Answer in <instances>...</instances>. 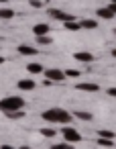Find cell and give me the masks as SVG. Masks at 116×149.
Returning a JSON list of instances; mask_svg holds the SVG:
<instances>
[{
    "instance_id": "obj_9",
    "label": "cell",
    "mask_w": 116,
    "mask_h": 149,
    "mask_svg": "<svg viewBox=\"0 0 116 149\" xmlns=\"http://www.w3.org/2000/svg\"><path fill=\"white\" fill-rule=\"evenodd\" d=\"M96 17L102 19V21H112L116 15L110 10V6H106V8H98V10H96Z\"/></svg>"
},
{
    "instance_id": "obj_21",
    "label": "cell",
    "mask_w": 116,
    "mask_h": 149,
    "mask_svg": "<svg viewBox=\"0 0 116 149\" xmlns=\"http://www.w3.org/2000/svg\"><path fill=\"white\" fill-rule=\"evenodd\" d=\"M98 145H102V147H112V145H114V139H106V137H98Z\"/></svg>"
},
{
    "instance_id": "obj_29",
    "label": "cell",
    "mask_w": 116,
    "mask_h": 149,
    "mask_svg": "<svg viewBox=\"0 0 116 149\" xmlns=\"http://www.w3.org/2000/svg\"><path fill=\"white\" fill-rule=\"evenodd\" d=\"M108 2H116V0H108Z\"/></svg>"
},
{
    "instance_id": "obj_6",
    "label": "cell",
    "mask_w": 116,
    "mask_h": 149,
    "mask_svg": "<svg viewBox=\"0 0 116 149\" xmlns=\"http://www.w3.org/2000/svg\"><path fill=\"white\" fill-rule=\"evenodd\" d=\"M35 80H31V78H23V80H19L17 82V88L19 90H23V92H31V90H35Z\"/></svg>"
},
{
    "instance_id": "obj_20",
    "label": "cell",
    "mask_w": 116,
    "mask_h": 149,
    "mask_svg": "<svg viewBox=\"0 0 116 149\" xmlns=\"http://www.w3.org/2000/svg\"><path fill=\"white\" fill-rule=\"evenodd\" d=\"M98 137H106V139H116V133H114V131H108V129H100V131H98Z\"/></svg>"
},
{
    "instance_id": "obj_8",
    "label": "cell",
    "mask_w": 116,
    "mask_h": 149,
    "mask_svg": "<svg viewBox=\"0 0 116 149\" xmlns=\"http://www.w3.org/2000/svg\"><path fill=\"white\" fill-rule=\"evenodd\" d=\"M75 90H79V92H98L100 86L94 84V82H84V84H75Z\"/></svg>"
},
{
    "instance_id": "obj_12",
    "label": "cell",
    "mask_w": 116,
    "mask_h": 149,
    "mask_svg": "<svg viewBox=\"0 0 116 149\" xmlns=\"http://www.w3.org/2000/svg\"><path fill=\"white\" fill-rule=\"evenodd\" d=\"M79 25H81V29H86V31H94V29L98 27V21H96V19H79Z\"/></svg>"
},
{
    "instance_id": "obj_5",
    "label": "cell",
    "mask_w": 116,
    "mask_h": 149,
    "mask_svg": "<svg viewBox=\"0 0 116 149\" xmlns=\"http://www.w3.org/2000/svg\"><path fill=\"white\" fill-rule=\"evenodd\" d=\"M43 74H45V78L53 80L55 84H59V82H63V80H65V72H63V70H59V68H49V70H45Z\"/></svg>"
},
{
    "instance_id": "obj_24",
    "label": "cell",
    "mask_w": 116,
    "mask_h": 149,
    "mask_svg": "<svg viewBox=\"0 0 116 149\" xmlns=\"http://www.w3.org/2000/svg\"><path fill=\"white\" fill-rule=\"evenodd\" d=\"M108 96H112V98H116V88H108Z\"/></svg>"
},
{
    "instance_id": "obj_1",
    "label": "cell",
    "mask_w": 116,
    "mask_h": 149,
    "mask_svg": "<svg viewBox=\"0 0 116 149\" xmlns=\"http://www.w3.org/2000/svg\"><path fill=\"white\" fill-rule=\"evenodd\" d=\"M41 118L51 125H69L73 120V112H67L65 108H47L43 110Z\"/></svg>"
},
{
    "instance_id": "obj_26",
    "label": "cell",
    "mask_w": 116,
    "mask_h": 149,
    "mask_svg": "<svg viewBox=\"0 0 116 149\" xmlns=\"http://www.w3.org/2000/svg\"><path fill=\"white\" fill-rule=\"evenodd\" d=\"M110 53H112V57H114V59H116V49H112V51H110Z\"/></svg>"
},
{
    "instance_id": "obj_28",
    "label": "cell",
    "mask_w": 116,
    "mask_h": 149,
    "mask_svg": "<svg viewBox=\"0 0 116 149\" xmlns=\"http://www.w3.org/2000/svg\"><path fill=\"white\" fill-rule=\"evenodd\" d=\"M0 2H8V0H0Z\"/></svg>"
},
{
    "instance_id": "obj_11",
    "label": "cell",
    "mask_w": 116,
    "mask_h": 149,
    "mask_svg": "<svg viewBox=\"0 0 116 149\" xmlns=\"http://www.w3.org/2000/svg\"><path fill=\"white\" fill-rule=\"evenodd\" d=\"M4 114H6V118H10V120H21V118H25V116H27L25 108H19V110H8V112H4Z\"/></svg>"
},
{
    "instance_id": "obj_19",
    "label": "cell",
    "mask_w": 116,
    "mask_h": 149,
    "mask_svg": "<svg viewBox=\"0 0 116 149\" xmlns=\"http://www.w3.org/2000/svg\"><path fill=\"white\" fill-rule=\"evenodd\" d=\"M0 19H2V21L14 19V10H12V8H0Z\"/></svg>"
},
{
    "instance_id": "obj_4",
    "label": "cell",
    "mask_w": 116,
    "mask_h": 149,
    "mask_svg": "<svg viewBox=\"0 0 116 149\" xmlns=\"http://www.w3.org/2000/svg\"><path fill=\"white\" fill-rule=\"evenodd\" d=\"M47 17L53 19V21H59V23H65V21L77 19V17H73V15H69V13L61 10V8H47Z\"/></svg>"
},
{
    "instance_id": "obj_17",
    "label": "cell",
    "mask_w": 116,
    "mask_h": 149,
    "mask_svg": "<svg viewBox=\"0 0 116 149\" xmlns=\"http://www.w3.org/2000/svg\"><path fill=\"white\" fill-rule=\"evenodd\" d=\"M35 39H37V43L39 45H51L53 43V37L47 33V35H35Z\"/></svg>"
},
{
    "instance_id": "obj_15",
    "label": "cell",
    "mask_w": 116,
    "mask_h": 149,
    "mask_svg": "<svg viewBox=\"0 0 116 149\" xmlns=\"http://www.w3.org/2000/svg\"><path fill=\"white\" fill-rule=\"evenodd\" d=\"M73 116H75V118H79V120H86V123H90V120L94 118V114H92V112H88V110H75V112H73Z\"/></svg>"
},
{
    "instance_id": "obj_10",
    "label": "cell",
    "mask_w": 116,
    "mask_h": 149,
    "mask_svg": "<svg viewBox=\"0 0 116 149\" xmlns=\"http://www.w3.org/2000/svg\"><path fill=\"white\" fill-rule=\"evenodd\" d=\"M17 51H19L21 55H29V57L39 53V51H37V47H33V45H25V43H23V45H19V47H17Z\"/></svg>"
},
{
    "instance_id": "obj_22",
    "label": "cell",
    "mask_w": 116,
    "mask_h": 149,
    "mask_svg": "<svg viewBox=\"0 0 116 149\" xmlns=\"http://www.w3.org/2000/svg\"><path fill=\"white\" fill-rule=\"evenodd\" d=\"M65 78H79V70H65Z\"/></svg>"
},
{
    "instance_id": "obj_27",
    "label": "cell",
    "mask_w": 116,
    "mask_h": 149,
    "mask_svg": "<svg viewBox=\"0 0 116 149\" xmlns=\"http://www.w3.org/2000/svg\"><path fill=\"white\" fill-rule=\"evenodd\" d=\"M4 61H6V59H4V57H2V55H0V65H2V63H4Z\"/></svg>"
},
{
    "instance_id": "obj_3",
    "label": "cell",
    "mask_w": 116,
    "mask_h": 149,
    "mask_svg": "<svg viewBox=\"0 0 116 149\" xmlns=\"http://www.w3.org/2000/svg\"><path fill=\"white\" fill-rule=\"evenodd\" d=\"M59 133L63 135L65 143H79V141H81V135H79V131H77V129H73L71 125H63V129H61Z\"/></svg>"
},
{
    "instance_id": "obj_30",
    "label": "cell",
    "mask_w": 116,
    "mask_h": 149,
    "mask_svg": "<svg viewBox=\"0 0 116 149\" xmlns=\"http://www.w3.org/2000/svg\"><path fill=\"white\" fill-rule=\"evenodd\" d=\"M112 33H114V35H116V29H114V31H112Z\"/></svg>"
},
{
    "instance_id": "obj_16",
    "label": "cell",
    "mask_w": 116,
    "mask_h": 149,
    "mask_svg": "<svg viewBox=\"0 0 116 149\" xmlns=\"http://www.w3.org/2000/svg\"><path fill=\"white\" fill-rule=\"evenodd\" d=\"M63 27H65L67 31H79V29H81V25H79V21H77V19L65 21V23H63Z\"/></svg>"
},
{
    "instance_id": "obj_23",
    "label": "cell",
    "mask_w": 116,
    "mask_h": 149,
    "mask_svg": "<svg viewBox=\"0 0 116 149\" xmlns=\"http://www.w3.org/2000/svg\"><path fill=\"white\" fill-rule=\"evenodd\" d=\"M33 8H43V2H41V0H31V2H29Z\"/></svg>"
},
{
    "instance_id": "obj_13",
    "label": "cell",
    "mask_w": 116,
    "mask_h": 149,
    "mask_svg": "<svg viewBox=\"0 0 116 149\" xmlns=\"http://www.w3.org/2000/svg\"><path fill=\"white\" fill-rule=\"evenodd\" d=\"M47 33H51V27L47 23H39L33 27V35H47Z\"/></svg>"
},
{
    "instance_id": "obj_2",
    "label": "cell",
    "mask_w": 116,
    "mask_h": 149,
    "mask_svg": "<svg viewBox=\"0 0 116 149\" xmlns=\"http://www.w3.org/2000/svg\"><path fill=\"white\" fill-rule=\"evenodd\" d=\"M19 108H25V100L21 96H6V98L0 100V110H2V112L19 110Z\"/></svg>"
},
{
    "instance_id": "obj_14",
    "label": "cell",
    "mask_w": 116,
    "mask_h": 149,
    "mask_svg": "<svg viewBox=\"0 0 116 149\" xmlns=\"http://www.w3.org/2000/svg\"><path fill=\"white\" fill-rule=\"evenodd\" d=\"M27 72H29V74H33V76H37V74H43L45 70H43V65H41V63L31 61V63H27Z\"/></svg>"
},
{
    "instance_id": "obj_25",
    "label": "cell",
    "mask_w": 116,
    "mask_h": 149,
    "mask_svg": "<svg viewBox=\"0 0 116 149\" xmlns=\"http://www.w3.org/2000/svg\"><path fill=\"white\" fill-rule=\"evenodd\" d=\"M108 6H110V10L116 15V2H108Z\"/></svg>"
},
{
    "instance_id": "obj_7",
    "label": "cell",
    "mask_w": 116,
    "mask_h": 149,
    "mask_svg": "<svg viewBox=\"0 0 116 149\" xmlns=\"http://www.w3.org/2000/svg\"><path fill=\"white\" fill-rule=\"evenodd\" d=\"M73 59L75 61H81V63H90V61H94V55L90 51H75L73 53Z\"/></svg>"
},
{
    "instance_id": "obj_18",
    "label": "cell",
    "mask_w": 116,
    "mask_h": 149,
    "mask_svg": "<svg viewBox=\"0 0 116 149\" xmlns=\"http://www.w3.org/2000/svg\"><path fill=\"white\" fill-rule=\"evenodd\" d=\"M39 133H41V135H43L45 139H53V137L57 135V131L53 129V125H51V127H43V129H41Z\"/></svg>"
}]
</instances>
